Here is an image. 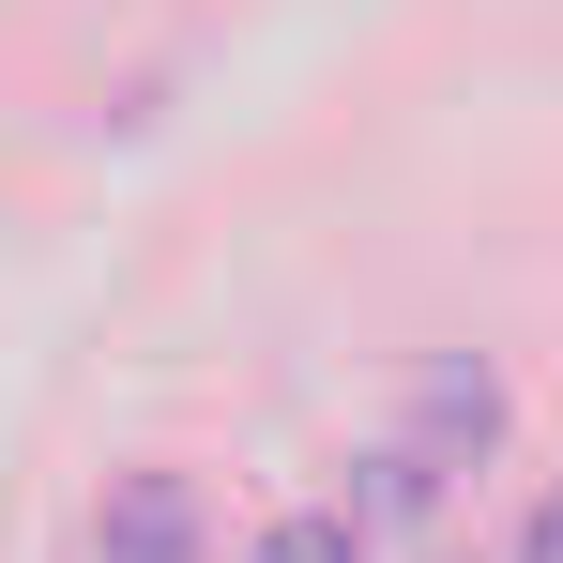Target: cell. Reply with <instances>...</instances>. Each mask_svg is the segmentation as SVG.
Wrapping results in <instances>:
<instances>
[]
</instances>
